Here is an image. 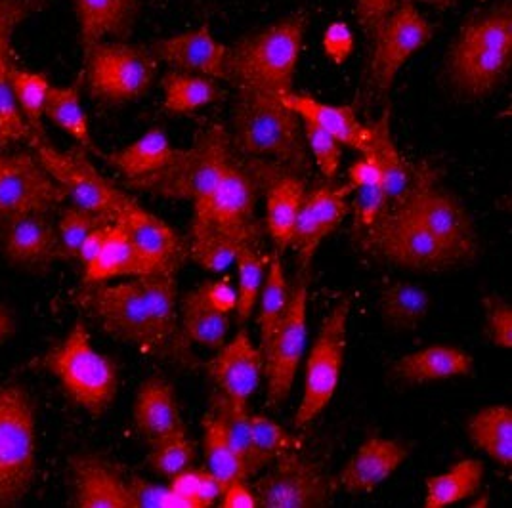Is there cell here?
<instances>
[{"label": "cell", "mask_w": 512, "mask_h": 508, "mask_svg": "<svg viewBox=\"0 0 512 508\" xmlns=\"http://www.w3.org/2000/svg\"><path fill=\"white\" fill-rule=\"evenodd\" d=\"M86 308L115 339L144 350L165 346L176 335V274H146L117 285H94Z\"/></svg>", "instance_id": "cell-1"}, {"label": "cell", "mask_w": 512, "mask_h": 508, "mask_svg": "<svg viewBox=\"0 0 512 508\" xmlns=\"http://www.w3.org/2000/svg\"><path fill=\"white\" fill-rule=\"evenodd\" d=\"M511 60L512 6L505 2L461 29L449 50V83L463 98H484L505 81Z\"/></svg>", "instance_id": "cell-2"}, {"label": "cell", "mask_w": 512, "mask_h": 508, "mask_svg": "<svg viewBox=\"0 0 512 508\" xmlns=\"http://www.w3.org/2000/svg\"><path fill=\"white\" fill-rule=\"evenodd\" d=\"M234 142L241 153L253 159H272L297 172L306 167L299 115L276 94L239 86Z\"/></svg>", "instance_id": "cell-3"}, {"label": "cell", "mask_w": 512, "mask_h": 508, "mask_svg": "<svg viewBox=\"0 0 512 508\" xmlns=\"http://www.w3.org/2000/svg\"><path fill=\"white\" fill-rule=\"evenodd\" d=\"M306 20L291 16L228 50V79L239 86L283 96L293 92Z\"/></svg>", "instance_id": "cell-4"}, {"label": "cell", "mask_w": 512, "mask_h": 508, "mask_svg": "<svg viewBox=\"0 0 512 508\" xmlns=\"http://www.w3.org/2000/svg\"><path fill=\"white\" fill-rule=\"evenodd\" d=\"M37 472V409L22 384H0V508L20 505Z\"/></svg>", "instance_id": "cell-5"}, {"label": "cell", "mask_w": 512, "mask_h": 508, "mask_svg": "<svg viewBox=\"0 0 512 508\" xmlns=\"http://www.w3.org/2000/svg\"><path fill=\"white\" fill-rule=\"evenodd\" d=\"M43 367L60 381L73 402L94 417H100L117 396V367L92 346L83 321H77L69 335L44 356Z\"/></svg>", "instance_id": "cell-6"}, {"label": "cell", "mask_w": 512, "mask_h": 508, "mask_svg": "<svg viewBox=\"0 0 512 508\" xmlns=\"http://www.w3.org/2000/svg\"><path fill=\"white\" fill-rule=\"evenodd\" d=\"M230 148L232 140L226 128H209L171 167L130 184L167 199L192 201L193 218H199L207 209L222 172L232 161Z\"/></svg>", "instance_id": "cell-7"}, {"label": "cell", "mask_w": 512, "mask_h": 508, "mask_svg": "<svg viewBox=\"0 0 512 508\" xmlns=\"http://www.w3.org/2000/svg\"><path fill=\"white\" fill-rule=\"evenodd\" d=\"M398 207L415 216L428 232L448 247L459 264L476 260L478 237L469 212L457 197L438 186L427 167L415 172L406 197Z\"/></svg>", "instance_id": "cell-8"}, {"label": "cell", "mask_w": 512, "mask_h": 508, "mask_svg": "<svg viewBox=\"0 0 512 508\" xmlns=\"http://www.w3.org/2000/svg\"><path fill=\"white\" fill-rule=\"evenodd\" d=\"M350 306L352 298L342 297L321 323L320 333L306 361L304 392L293 419L297 428H304L316 421L339 388L346 354Z\"/></svg>", "instance_id": "cell-9"}, {"label": "cell", "mask_w": 512, "mask_h": 508, "mask_svg": "<svg viewBox=\"0 0 512 508\" xmlns=\"http://www.w3.org/2000/svg\"><path fill=\"white\" fill-rule=\"evenodd\" d=\"M86 85L94 100L125 104L142 98L155 79L151 48L134 44H94L85 54Z\"/></svg>", "instance_id": "cell-10"}, {"label": "cell", "mask_w": 512, "mask_h": 508, "mask_svg": "<svg viewBox=\"0 0 512 508\" xmlns=\"http://www.w3.org/2000/svg\"><path fill=\"white\" fill-rule=\"evenodd\" d=\"M29 140L39 163L62 186L65 195L75 201L77 207L98 212L106 216L107 220L115 222L128 195L117 190L94 169V165L86 159L83 151H60L44 140V134H31Z\"/></svg>", "instance_id": "cell-11"}, {"label": "cell", "mask_w": 512, "mask_h": 508, "mask_svg": "<svg viewBox=\"0 0 512 508\" xmlns=\"http://www.w3.org/2000/svg\"><path fill=\"white\" fill-rule=\"evenodd\" d=\"M306 306L308 281L300 276L289 289V304L279 321L270 344L264 350V377L268 386V405L279 409L287 402L306 348Z\"/></svg>", "instance_id": "cell-12"}, {"label": "cell", "mask_w": 512, "mask_h": 508, "mask_svg": "<svg viewBox=\"0 0 512 508\" xmlns=\"http://www.w3.org/2000/svg\"><path fill=\"white\" fill-rule=\"evenodd\" d=\"M371 243L392 264L409 270H448L459 266L457 258L427 228L402 207L386 212L371 226Z\"/></svg>", "instance_id": "cell-13"}, {"label": "cell", "mask_w": 512, "mask_h": 508, "mask_svg": "<svg viewBox=\"0 0 512 508\" xmlns=\"http://www.w3.org/2000/svg\"><path fill=\"white\" fill-rule=\"evenodd\" d=\"M333 491V480L320 466L300 457L299 451L281 455L276 466L253 487L256 505L262 508L327 507Z\"/></svg>", "instance_id": "cell-14"}, {"label": "cell", "mask_w": 512, "mask_h": 508, "mask_svg": "<svg viewBox=\"0 0 512 508\" xmlns=\"http://www.w3.org/2000/svg\"><path fill=\"white\" fill-rule=\"evenodd\" d=\"M434 35V27L421 16L411 0H402L375 29L371 73L373 83L388 92L407 60L423 50Z\"/></svg>", "instance_id": "cell-15"}, {"label": "cell", "mask_w": 512, "mask_h": 508, "mask_svg": "<svg viewBox=\"0 0 512 508\" xmlns=\"http://www.w3.org/2000/svg\"><path fill=\"white\" fill-rule=\"evenodd\" d=\"M67 199L62 186L31 153L4 157L0 167V226L23 214L52 211Z\"/></svg>", "instance_id": "cell-16"}, {"label": "cell", "mask_w": 512, "mask_h": 508, "mask_svg": "<svg viewBox=\"0 0 512 508\" xmlns=\"http://www.w3.org/2000/svg\"><path fill=\"white\" fill-rule=\"evenodd\" d=\"M115 222L127 233L134 251L144 262L146 274H176L186 258L180 235L159 216L127 197Z\"/></svg>", "instance_id": "cell-17"}, {"label": "cell", "mask_w": 512, "mask_h": 508, "mask_svg": "<svg viewBox=\"0 0 512 508\" xmlns=\"http://www.w3.org/2000/svg\"><path fill=\"white\" fill-rule=\"evenodd\" d=\"M256 182L234 159L222 172L205 212L192 220V235L205 230L239 233L251 239L255 222Z\"/></svg>", "instance_id": "cell-18"}, {"label": "cell", "mask_w": 512, "mask_h": 508, "mask_svg": "<svg viewBox=\"0 0 512 508\" xmlns=\"http://www.w3.org/2000/svg\"><path fill=\"white\" fill-rule=\"evenodd\" d=\"M352 186L331 188L321 186L316 190L306 191L302 201L295 230L291 237V245L297 249L302 268H308L314 254L318 251L321 241L329 237L341 226L342 220L348 214V201Z\"/></svg>", "instance_id": "cell-19"}, {"label": "cell", "mask_w": 512, "mask_h": 508, "mask_svg": "<svg viewBox=\"0 0 512 508\" xmlns=\"http://www.w3.org/2000/svg\"><path fill=\"white\" fill-rule=\"evenodd\" d=\"M207 373L216 390L230 400L247 405L264 377V356L245 331H239L207 363Z\"/></svg>", "instance_id": "cell-20"}, {"label": "cell", "mask_w": 512, "mask_h": 508, "mask_svg": "<svg viewBox=\"0 0 512 508\" xmlns=\"http://www.w3.org/2000/svg\"><path fill=\"white\" fill-rule=\"evenodd\" d=\"M0 228L2 251L10 264L31 272H44L56 258H60L58 233L48 214H23L8 220Z\"/></svg>", "instance_id": "cell-21"}, {"label": "cell", "mask_w": 512, "mask_h": 508, "mask_svg": "<svg viewBox=\"0 0 512 508\" xmlns=\"http://www.w3.org/2000/svg\"><path fill=\"white\" fill-rule=\"evenodd\" d=\"M73 505L77 508H130L128 484L123 470L94 453L71 461Z\"/></svg>", "instance_id": "cell-22"}, {"label": "cell", "mask_w": 512, "mask_h": 508, "mask_svg": "<svg viewBox=\"0 0 512 508\" xmlns=\"http://www.w3.org/2000/svg\"><path fill=\"white\" fill-rule=\"evenodd\" d=\"M157 60L176 71L207 75L211 79H228V48L216 43L207 25L151 46Z\"/></svg>", "instance_id": "cell-23"}, {"label": "cell", "mask_w": 512, "mask_h": 508, "mask_svg": "<svg viewBox=\"0 0 512 508\" xmlns=\"http://www.w3.org/2000/svg\"><path fill=\"white\" fill-rule=\"evenodd\" d=\"M407 447L381 436L367 438L339 474V484L348 493H365L381 486L406 463Z\"/></svg>", "instance_id": "cell-24"}, {"label": "cell", "mask_w": 512, "mask_h": 508, "mask_svg": "<svg viewBox=\"0 0 512 508\" xmlns=\"http://www.w3.org/2000/svg\"><path fill=\"white\" fill-rule=\"evenodd\" d=\"M281 102L295 111L299 119L312 121L314 125L329 132L335 140H339L342 146L358 149L362 155L369 153L371 149V127H365L360 123L356 111L350 106H329L318 102L316 98L304 96V94H283L279 96Z\"/></svg>", "instance_id": "cell-25"}, {"label": "cell", "mask_w": 512, "mask_h": 508, "mask_svg": "<svg viewBox=\"0 0 512 508\" xmlns=\"http://www.w3.org/2000/svg\"><path fill=\"white\" fill-rule=\"evenodd\" d=\"M132 413L140 434L150 444H155L157 440L184 426L176 392L161 377L148 379L140 386Z\"/></svg>", "instance_id": "cell-26"}, {"label": "cell", "mask_w": 512, "mask_h": 508, "mask_svg": "<svg viewBox=\"0 0 512 508\" xmlns=\"http://www.w3.org/2000/svg\"><path fill=\"white\" fill-rule=\"evenodd\" d=\"M474 360L461 348L455 346H428L417 350L392 365V375L411 384L448 381L453 377H465L472 373Z\"/></svg>", "instance_id": "cell-27"}, {"label": "cell", "mask_w": 512, "mask_h": 508, "mask_svg": "<svg viewBox=\"0 0 512 508\" xmlns=\"http://www.w3.org/2000/svg\"><path fill=\"white\" fill-rule=\"evenodd\" d=\"M182 153V149L172 148L163 128H151L127 148L107 155L106 161L123 172L130 182H136L171 167Z\"/></svg>", "instance_id": "cell-28"}, {"label": "cell", "mask_w": 512, "mask_h": 508, "mask_svg": "<svg viewBox=\"0 0 512 508\" xmlns=\"http://www.w3.org/2000/svg\"><path fill=\"white\" fill-rule=\"evenodd\" d=\"M85 54L106 37L123 39L136 18V0H73Z\"/></svg>", "instance_id": "cell-29"}, {"label": "cell", "mask_w": 512, "mask_h": 508, "mask_svg": "<svg viewBox=\"0 0 512 508\" xmlns=\"http://www.w3.org/2000/svg\"><path fill=\"white\" fill-rule=\"evenodd\" d=\"M304 197L306 186L297 174H279L268 186L266 228L281 251L291 245Z\"/></svg>", "instance_id": "cell-30"}, {"label": "cell", "mask_w": 512, "mask_h": 508, "mask_svg": "<svg viewBox=\"0 0 512 508\" xmlns=\"http://www.w3.org/2000/svg\"><path fill=\"white\" fill-rule=\"evenodd\" d=\"M472 444L480 447L497 465L512 466V409L490 405L478 409L467 424Z\"/></svg>", "instance_id": "cell-31"}, {"label": "cell", "mask_w": 512, "mask_h": 508, "mask_svg": "<svg viewBox=\"0 0 512 508\" xmlns=\"http://www.w3.org/2000/svg\"><path fill=\"white\" fill-rule=\"evenodd\" d=\"M121 276H146V268L125 230L111 222L102 251L85 266V283L98 285Z\"/></svg>", "instance_id": "cell-32"}, {"label": "cell", "mask_w": 512, "mask_h": 508, "mask_svg": "<svg viewBox=\"0 0 512 508\" xmlns=\"http://www.w3.org/2000/svg\"><path fill=\"white\" fill-rule=\"evenodd\" d=\"M371 149L369 155L375 157L381 174H383V191L390 211L398 207L406 197L411 178L407 172L402 153L396 148L390 132V113L386 111L383 117L371 127ZM367 155V153H365Z\"/></svg>", "instance_id": "cell-33"}, {"label": "cell", "mask_w": 512, "mask_h": 508, "mask_svg": "<svg viewBox=\"0 0 512 508\" xmlns=\"http://www.w3.org/2000/svg\"><path fill=\"white\" fill-rule=\"evenodd\" d=\"M182 331L195 344L218 350L228 339L230 318L213 308L197 287L182 300Z\"/></svg>", "instance_id": "cell-34"}, {"label": "cell", "mask_w": 512, "mask_h": 508, "mask_svg": "<svg viewBox=\"0 0 512 508\" xmlns=\"http://www.w3.org/2000/svg\"><path fill=\"white\" fill-rule=\"evenodd\" d=\"M211 411L218 417L222 424L226 438L234 447L235 455L243 466L245 478H253L262 468L258 465L251 440V424H249V409L243 403L234 402L222 392H214L211 398Z\"/></svg>", "instance_id": "cell-35"}, {"label": "cell", "mask_w": 512, "mask_h": 508, "mask_svg": "<svg viewBox=\"0 0 512 508\" xmlns=\"http://www.w3.org/2000/svg\"><path fill=\"white\" fill-rule=\"evenodd\" d=\"M484 463L465 459L427 480L425 507L446 508L472 497L482 484Z\"/></svg>", "instance_id": "cell-36"}, {"label": "cell", "mask_w": 512, "mask_h": 508, "mask_svg": "<svg viewBox=\"0 0 512 508\" xmlns=\"http://www.w3.org/2000/svg\"><path fill=\"white\" fill-rule=\"evenodd\" d=\"M44 115L56 127L67 132L81 148L90 153H100L92 140L85 109L81 106L79 85L50 86L48 98L44 104Z\"/></svg>", "instance_id": "cell-37"}, {"label": "cell", "mask_w": 512, "mask_h": 508, "mask_svg": "<svg viewBox=\"0 0 512 508\" xmlns=\"http://www.w3.org/2000/svg\"><path fill=\"white\" fill-rule=\"evenodd\" d=\"M165 109L172 115H190L203 106L213 104L220 96L214 79L207 75L169 71L163 79Z\"/></svg>", "instance_id": "cell-38"}, {"label": "cell", "mask_w": 512, "mask_h": 508, "mask_svg": "<svg viewBox=\"0 0 512 508\" xmlns=\"http://www.w3.org/2000/svg\"><path fill=\"white\" fill-rule=\"evenodd\" d=\"M430 295L415 283H394L381 295V314L384 321L396 329H415L427 318Z\"/></svg>", "instance_id": "cell-39"}, {"label": "cell", "mask_w": 512, "mask_h": 508, "mask_svg": "<svg viewBox=\"0 0 512 508\" xmlns=\"http://www.w3.org/2000/svg\"><path fill=\"white\" fill-rule=\"evenodd\" d=\"M260 312H258V329H260V352L264 356L266 346L270 344L272 335L283 318L289 304V285L285 279V270L279 254H274L264 277V285L260 291Z\"/></svg>", "instance_id": "cell-40"}, {"label": "cell", "mask_w": 512, "mask_h": 508, "mask_svg": "<svg viewBox=\"0 0 512 508\" xmlns=\"http://www.w3.org/2000/svg\"><path fill=\"white\" fill-rule=\"evenodd\" d=\"M10 85L16 102L22 111L23 119L33 136H43L44 104L48 98L50 83L44 73L25 71L10 64Z\"/></svg>", "instance_id": "cell-41"}, {"label": "cell", "mask_w": 512, "mask_h": 508, "mask_svg": "<svg viewBox=\"0 0 512 508\" xmlns=\"http://www.w3.org/2000/svg\"><path fill=\"white\" fill-rule=\"evenodd\" d=\"M203 449L207 468L224 486L237 478L247 480L243 474V466L235 455L234 447L228 442L222 424L211 409L203 417Z\"/></svg>", "instance_id": "cell-42"}, {"label": "cell", "mask_w": 512, "mask_h": 508, "mask_svg": "<svg viewBox=\"0 0 512 508\" xmlns=\"http://www.w3.org/2000/svg\"><path fill=\"white\" fill-rule=\"evenodd\" d=\"M251 239L239 233L205 230L192 235L190 254L193 260L211 272H222L235 260L239 247L247 245Z\"/></svg>", "instance_id": "cell-43"}, {"label": "cell", "mask_w": 512, "mask_h": 508, "mask_svg": "<svg viewBox=\"0 0 512 508\" xmlns=\"http://www.w3.org/2000/svg\"><path fill=\"white\" fill-rule=\"evenodd\" d=\"M235 262H237V274H239L235 312H237L239 323H245L251 318L260 297L264 277H266V260L260 254H256L247 243L239 247V251L235 254Z\"/></svg>", "instance_id": "cell-44"}, {"label": "cell", "mask_w": 512, "mask_h": 508, "mask_svg": "<svg viewBox=\"0 0 512 508\" xmlns=\"http://www.w3.org/2000/svg\"><path fill=\"white\" fill-rule=\"evenodd\" d=\"M172 493L186 505V508L213 507L220 501L224 484L214 476L209 468H186L172 476Z\"/></svg>", "instance_id": "cell-45"}, {"label": "cell", "mask_w": 512, "mask_h": 508, "mask_svg": "<svg viewBox=\"0 0 512 508\" xmlns=\"http://www.w3.org/2000/svg\"><path fill=\"white\" fill-rule=\"evenodd\" d=\"M249 424H251L253 449H255L256 461L260 468L274 463L285 453L299 451V440L293 434H289L283 426L274 423L272 419L262 415H251Z\"/></svg>", "instance_id": "cell-46"}, {"label": "cell", "mask_w": 512, "mask_h": 508, "mask_svg": "<svg viewBox=\"0 0 512 508\" xmlns=\"http://www.w3.org/2000/svg\"><path fill=\"white\" fill-rule=\"evenodd\" d=\"M10 50H0V146L31 136L10 85Z\"/></svg>", "instance_id": "cell-47"}, {"label": "cell", "mask_w": 512, "mask_h": 508, "mask_svg": "<svg viewBox=\"0 0 512 508\" xmlns=\"http://www.w3.org/2000/svg\"><path fill=\"white\" fill-rule=\"evenodd\" d=\"M106 224H111L106 216L98 212L86 211L81 207H69L62 212L60 224H58V247H60V256L67 260H77L81 245L86 239V235L94 232L96 228H102Z\"/></svg>", "instance_id": "cell-48"}, {"label": "cell", "mask_w": 512, "mask_h": 508, "mask_svg": "<svg viewBox=\"0 0 512 508\" xmlns=\"http://www.w3.org/2000/svg\"><path fill=\"white\" fill-rule=\"evenodd\" d=\"M151 447V468L169 480L178 472L190 468L195 461V444L188 438L184 426L157 440Z\"/></svg>", "instance_id": "cell-49"}, {"label": "cell", "mask_w": 512, "mask_h": 508, "mask_svg": "<svg viewBox=\"0 0 512 508\" xmlns=\"http://www.w3.org/2000/svg\"><path fill=\"white\" fill-rule=\"evenodd\" d=\"M302 121V128H304V136L310 144L312 155L318 163V169L327 180H333L339 172L342 159V144L339 140H335L329 132H325L323 128L314 125L312 121Z\"/></svg>", "instance_id": "cell-50"}, {"label": "cell", "mask_w": 512, "mask_h": 508, "mask_svg": "<svg viewBox=\"0 0 512 508\" xmlns=\"http://www.w3.org/2000/svg\"><path fill=\"white\" fill-rule=\"evenodd\" d=\"M130 508H186L171 487L155 486L138 476L127 478Z\"/></svg>", "instance_id": "cell-51"}, {"label": "cell", "mask_w": 512, "mask_h": 508, "mask_svg": "<svg viewBox=\"0 0 512 508\" xmlns=\"http://www.w3.org/2000/svg\"><path fill=\"white\" fill-rule=\"evenodd\" d=\"M486 308V333L493 346L511 350L512 348V306L503 298H484Z\"/></svg>", "instance_id": "cell-52"}, {"label": "cell", "mask_w": 512, "mask_h": 508, "mask_svg": "<svg viewBox=\"0 0 512 508\" xmlns=\"http://www.w3.org/2000/svg\"><path fill=\"white\" fill-rule=\"evenodd\" d=\"M50 0H0V50H10V41L20 23L41 12Z\"/></svg>", "instance_id": "cell-53"}, {"label": "cell", "mask_w": 512, "mask_h": 508, "mask_svg": "<svg viewBox=\"0 0 512 508\" xmlns=\"http://www.w3.org/2000/svg\"><path fill=\"white\" fill-rule=\"evenodd\" d=\"M354 50V35L346 23H331L323 35V52L335 65H341L350 58Z\"/></svg>", "instance_id": "cell-54"}, {"label": "cell", "mask_w": 512, "mask_h": 508, "mask_svg": "<svg viewBox=\"0 0 512 508\" xmlns=\"http://www.w3.org/2000/svg\"><path fill=\"white\" fill-rule=\"evenodd\" d=\"M348 184L352 190H367V188H381L383 190V174L373 155H363V159L356 161L348 169Z\"/></svg>", "instance_id": "cell-55"}, {"label": "cell", "mask_w": 512, "mask_h": 508, "mask_svg": "<svg viewBox=\"0 0 512 508\" xmlns=\"http://www.w3.org/2000/svg\"><path fill=\"white\" fill-rule=\"evenodd\" d=\"M207 302L222 314H230L237 308V291L226 281H207L201 285Z\"/></svg>", "instance_id": "cell-56"}, {"label": "cell", "mask_w": 512, "mask_h": 508, "mask_svg": "<svg viewBox=\"0 0 512 508\" xmlns=\"http://www.w3.org/2000/svg\"><path fill=\"white\" fill-rule=\"evenodd\" d=\"M220 507L222 508H255L256 497L253 487L247 486V480L237 478L224 486L220 495Z\"/></svg>", "instance_id": "cell-57"}, {"label": "cell", "mask_w": 512, "mask_h": 508, "mask_svg": "<svg viewBox=\"0 0 512 508\" xmlns=\"http://www.w3.org/2000/svg\"><path fill=\"white\" fill-rule=\"evenodd\" d=\"M396 0H358V16L365 29L375 33V29L384 22V18L392 12Z\"/></svg>", "instance_id": "cell-58"}, {"label": "cell", "mask_w": 512, "mask_h": 508, "mask_svg": "<svg viewBox=\"0 0 512 508\" xmlns=\"http://www.w3.org/2000/svg\"><path fill=\"white\" fill-rule=\"evenodd\" d=\"M107 230H109V224L102 226V228H96L94 232L86 235V239L83 241V245H81V251H79V258H77L83 266L90 264L98 256V253L102 251V247L106 243Z\"/></svg>", "instance_id": "cell-59"}, {"label": "cell", "mask_w": 512, "mask_h": 508, "mask_svg": "<svg viewBox=\"0 0 512 508\" xmlns=\"http://www.w3.org/2000/svg\"><path fill=\"white\" fill-rule=\"evenodd\" d=\"M14 335V318L12 314L0 304V344L6 342Z\"/></svg>", "instance_id": "cell-60"}, {"label": "cell", "mask_w": 512, "mask_h": 508, "mask_svg": "<svg viewBox=\"0 0 512 508\" xmlns=\"http://www.w3.org/2000/svg\"><path fill=\"white\" fill-rule=\"evenodd\" d=\"M423 2H427V4L438 8V10H451L457 4V0H423Z\"/></svg>", "instance_id": "cell-61"}, {"label": "cell", "mask_w": 512, "mask_h": 508, "mask_svg": "<svg viewBox=\"0 0 512 508\" xmlns=\"http://www.w3.org/2000/svg\"><path fill=\"white\" fill-rule=\"evenodd\" d=\"M2 163H4V157H0V167H2Z\"/></svg>", "instance_id": "cell-62"}]
</instances>
